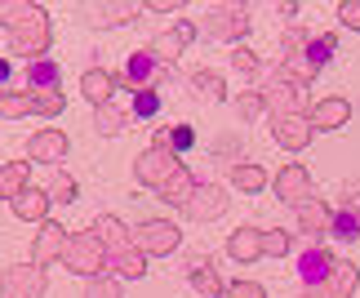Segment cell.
<instances>
[{"mask_svg":"<svg viewBox=\"0 0 360 298\" xmlns=\"http://www.w3.org/2000/svg\"><path fill=\"white\" fill-rule=\"evenodd\" d=\"M0 27L9 32L13 53H22L32 63H40L49 53V40H53L49 13L40 5H32V0H0Z\"/></svg>","mask_w":360,"mask_h":298,"instance_id":"cell-1","label":"cell"},{"mask_svg":"<svg viewBox=\"0 0 360 298\" xmlns=\"http://www.w3.org/2000/svg\"><path fill=\"white\" fill-rule=\"evenodd\" d=\"M338 49V36L334 32H294V40H289L285 49V63H281V76L289 80H302V85H311L316 76H321V67L334 58Z\"/></svg>","mask_w":360,"mask_h":298,"instance_id":"cell-2","label":"cell"},{"mask_svg":"<svg viewBox=\"0 0 360 298\" xmlns=\"http://www.w3.org/2000/svg\"><path fill=\"white\" fill-rule=\"evenodd\" d=\"M72 276H103L107 272V250L94 240V232H72L63 245V259H58Z\"/></svg>","mask_w":360,"mask_h":298,"instance_id":"cell-3","label":"cell"},{"mask_svg":"<svg viewBox=\"0 0 360 298\" xmlns=\"http://www.w3.org/2000/svg\"><path fill=\"white\" fill-rule=\"evenodd\" d=\"M187 165H183V156H174L169 147H147L143 156L134 160V174H138V183L143 187H151V192H165V187H169L178 174H183Z\"/></svg>","mask_w":360,"mask_h":298,"instance_id":"cell-4","label":"cell"},{"mask_svg":"<svg viewBox=\"0 0 360 298\" xmlns=\"http://www.w3.org/2000/svg\"><path fill=\"white\" fill-rule=\"evenodd\" d=\"M262 103H267V116H307L311 112L307 85H302V80H289L281 72L262 85Z\"/></svg>","mask_w":360,"mask_h":298,"instance_id":"cell-5","label":"cell"},{"mask_svg":"<svg viewBox=\"0 0 360 298\" xmlns=\"http://www.w3.org/2000/svg\"><path fill=\"white\" fill-rule=\"evenodd\" d=\"M178 240H183V232H178L169 219H147V223L134 227V250H143L147 259H165V254H174Z\"/></svg>","mask_w":360,"mask_h":298,"instance_id":"cell-6","label":"cell"},{"mask_svg":"<svg viewBox=\"0 0 360 298\" xmlns=\"http://www.w3.org/2000/svg\"><path fill=\"white\" fill-rule=\"evenodd\" d=\"M45 290H49L45 267L36 263H9L0 276V298H45Z\"/></svg>","mask_w":360,"mask_h":298,"instance_id":"cell-7","label":"cell"},{"mask_svg":"<svg viewBox=\"0 0 360 298\" xmlns=\"http://www.w3.org/2000/svg\"><path fill=\"white\" fill-rule=\"evenodd\" d=\"M200 32L210 40H240L249 32V9L245 5H214L200 18Z\"/></svg>","mask_w":360,"mask_h":298,"instance_id":"cell-8","label":"cell"},{"mask_svg":"<svg viewBox=\"0 0 360 298\" xmlns=\"http://www.w3.org/2000/svg\"><path fill=\"white\" fill-rule=\"evenodd\" d=\"M196 32H200V27H191L187 18H183V22H174L169 32H160V36H156V40L147 45V49H151V58H156L160 67L178 63V58L187 53V45H191V36H196Z\"/></svg>","mask_w":360,"mask_h":298,"instance_id":"cell-9","label":"cell"},{"mask_svg":"<svg viewBox=\"0 0 360 298\" xmlns=\"http://www.w3.org/2000/svg\"><path fill=\"white\" fill-rule=\"evenodd\" d=\"M67 134L63 129H36L32 138H27V160L32 165H49V169H58V160L67 156Z\"/></svg>","mask_w":360,"mask_h":298,"instance_id":"cell-10","label":"cell"},{"mask_svg":"<svg viewBox=\"0 0 360 298\" xmlns=\"http://www.w3.org/2000/svg\"><path fill=\"white\" fill-rule=\"evenodd\" d=\"M356 285H360V267L347 263V259H338L334 272H329L321 285H307V298H352Z\"/></svg>","mask_w":360,"mask_h":298,"instance_id":"cell-11","label":"cell"},{"mask_svg":"<svg viewBox=\"0 0 360 298\" xmlns=\"http://www.w3.org/2000/svg\"><path fill=\"white\" fill-rule=\"evenodd\" d=\"M329 236L334 240H356L360 236V192H342V200L329 209Z\"/></svg>","mask_w":360,"mask_h":298,"instance_id":"cell-12","label":"cell"},{"mask_svg":"<svg viewBox=\"0 0 360 298\" xmlns=\"http://www.w3.org/2000/svg\"><path fill=\"white\" fill-rule=\"evenodd\" d=\"M63 245H67V227L53 223V219H45V223L36 227V240H32V263H36V267L58 263V259H63Z\"/></svg>","mask_w":360,"mask_h":298,"instance_id":"cell-13","label":"cell"},{"mask_svg":"<svg viewBox=\"0 0 360 298\" xmlns=\"http://www.w3.org/2000/svg\"><path fill=\"white\" fill-rule=\"evenodd\" d=\"M334 254H329V245H321V240H311V245L298 250V280L302 285H321V280L334 272Z\"/></svg>","mask_w":360,"mask_h":298,"instance_id":"cell-14","label":"cell"},{"mask_svg":"<svg viewBox=\"0 0 360 298\" xmlns=\"http://www.w3.org/2000/svg\"><path fill=\"white\" fill-rule=\"evenodd\" d=\"M271 187H276V196H281L285 205H302V200L311 196V174L302 169L298 160H289V165L276 174V183H271Z\"/></svg>","mask_w":360,"mask_h":298,"instance_id":"cell-15","label":"cell"},{"mask_svg":"<svg viewBox=\"0 0 360 298\" xmlns=\"http://www.w3.org/2000/svg\"><path fill=\"white\" fill-rule=\"evenodd\" d=\"M223 209H227L223 187H218V183H196V192H191V200H187V219H196V223H214Z\"/></svg>","mask_w":360,"mask_h":298,"instance_id":"cell-16","label":"cell"},{"mask_svg":"<svg viewBox=\"0 0 360 298\" xmlns=\"http://www.w3.org/2000/svg\"><path fill=\"white\" fill-rule=\"evenodd\" d=\"M89 232H94V240H98V245L107 250V259L134 245V232H129V227H124V223L116 219V214H98V219L89 223Z\"/></svg>","mask_w":360,"mask_h":298,"instance_id":"cell-17","label":"cell"},{"mask_svg":"<svg viewBox=\"0 0 360 298\" xmlns=\"http://www.w3.org/2000/svg\"><path fill=\"white\" fill-rule=\"evenodd\" d=\"M307 120H311L316 134H334V129H342L352 120V103L347 98H321V103H311Z\"/></svg>","mask_w":360,"mask_h":298,"instance_id":"cell-18","label":"cell"},{"mask_svg":"<svg viewBox=\"0 0 360 298\" xmlns=\"http://www.w3.org/2000/svg\"><path fill=\"white\" fill-rule=\"evenodd\" d=\"M271 134H276V143H281L285 152H302L316 129H311L307 116H271Z\"/></svg>","mask_w":360,"mask_h":298,"instance_id":"cell-19","label":"cell"},{"mask_svg":"<svg viewBox=\"0 0 360 298\" xmlns=\"http://www.w3.org/2000/svg\"><path fill=\"white\" fill-rule=\"evenodd\" d=\"M80 13H85L89 27H124V22H134L138 13H143V5H134V0H116V5H85Z\"/></svg>","mask_w":360,"mask_h":298,"instance_id":"cell-20","label":"cell"},{"mask_svg":"<svg viewBox=\"0 0 360 298\" xmlns=\"http://www.w3.org/2000/svg\"><path fill=\"white\" fill-rule=\"evenodd\" d=\"M80 98L94 103V107L116 103V76H112V72H103V67H89V72L80 76Z\"/></svg>","mask_w":360,"mask_h":298,"instance_id":"cell-21","label":"cell"},{"mask_svg":"<svg viewBox=\"0 0 360 298\" xmlns=\"http://www.w3.org/2000/svg\"><path fill=\"white\" fill-rule=\"evenodd\" d=\"M9 205H13V219H22V223H45L49 219V205H53V200L45 196V187H27V192H18V196H13L9 200Z\"/></svg>","mask_w":360,"mask_h":298,"instance_id":"cell-22","label":"cell"},{"mask_svg":"<svg viewBox=\"0 0 360 298\" xmlns=\"http://www.w3.org/2000/svg\"><path fill=\"white\" fill-rule=\"evenodd\" d=\"M294 214H298V227H302V232H307L311 240H321V236L329 232V200L307 196L302 205H294Z\"/></svg>","mask_w":360,"mask_h":298,"instance_id":"cell-23","label":"cell"},{"mask_svg":"<svg viewBox=\"0 0 360 298\" xmlns=\"http://www.w3.org/2000/svg\"><path fill=\"white\" fill-rule=\"evenodd\" d=\"M147 263H151L147 254L129 245V250H120V254H112V259H107V272H112L116 280H138V276L147 272Z\"/></svg>","mask_w":360,"mask_h":298,"instance_id":"cell-24","label":"cell"},{"mask_svg":"<svg viewBox=\"0 0 360 298\" xmlns=\"http://www.w3.org/2000/svg\"><path fill=\"white\" fill-rule=\"evenodd\" d=\"M227 254L236 263H254L258 254H262V232H258V227H236L231 240H227Z\"/></svg>","mask_w":360,"mask_h":298,"instance_id":"cell-25","label":"cell"},{"mask_svg":"<svg viewBox=\"0 0 360 298\" xmlns=\"http://www.w3.org/2000/svg\"><path fill=\"white\" fill-rule=\"evenodd\" d=\"M58 63H49V58H40V63H27V93H45V89H58Z\"/></svg>","mask_w":360,"mask_h":298,"instance_id":"cell-26","label":"cell"},{"mask_svg":"<svg viewBox=\"0 0 360 298\" xmlns=\"http://www.w3.org/2000/svg\"><path fill=\"white\" fill-rule=\"evenodd\" d=\"M40 187H45V196L53 200V205H72V200H76V179H72V174H67L63 165H58V169H49Z\"/></svg>","mask_w":360,"mask_h":298,"instance_id":"cell-27","label":"cell"},{"mask_svg":"<svg viewBox=\"0 0 360 298\" xmlns=\"http://www.w3.org/2000/svg\"><path fill=\"white\" fill-rule=\"evenodd\" d=\"M191 290L205 294V298H223V290H227V285H223V276H218L210 263L196 259V267H191Z\"/></svg>","mask_w":360,"mask_h":298,"instance_id":"cell-28","label":"cell"},{"mask_svg":"<svg viewBox=\"0 0 360 298\" xmlns=\"http://www.w3.org/2000/svg\"><path fill=\"white\" fill-rule=\"evenodd\" d=\"M94 129H98V134H120V129H129V112H124L120 103L94 107Z\"/></svg>","mask_w":360,"mask_h":298,"instance_id":"cell-29","label":"cell"},{"mask_svg":"<svg viewBox=\"0 0 360 298\" xmlns=\"http://www.w3.org/2000/svg\"><path fill=\"white\" fill-rule=\"evenodd\" d=\"M231 187H236V192H262V187H267V169L240 160V165H231Z\"/></svg>","mask_w":360,"mask_h":298,"instance_id":"cell-30","label":"cell"},{"mask_svg":"<svg viewBox=\"0 0 360 298\" xmlns=\"http://www.w3.org/2000/svg\"><path fill=\"white\" fill-rule=\"evenodd\" d=\"M191 143H196V134H191V125H169V129H160L156 138H151V147H169L174 156L191 152Z\"/></svg>","mask_w":360,"mask_h":298,"instance_id":"cell-31","label":"cell"},{"mask_svg":"<svg viewBox=\"0 0 360 298\" xmlns=\"http://www.w3.org/2000/svg\"><path fill=\"white\" fill-rule=\"evenodd\" d=\"M27 179H32V160H13V165H5V183H0V196L13 200L18 192H27V187H32Z\"/></svg>","mask_w":360,"mask_h":298,"instance_id":"cell-32","label":"cell"},{"mask_svg":"<svg viewBox=\"0 0 360 298\" xmlns=\"http://www.w3.org/2000/svg\"><path fill=\"white\" fill-rule=\"evenodd\" d=\"M32 93L27 89H0V116L5 120H18V116H32Z\"/></svg>","mask_w":360,"mask_h":298,"instance_id":"cell-33","label":"cell"},{"mask_svg":"<svg viewBox=\"0 0 360 298\" xmlns=\"http://www.w3.org/2000/svg\"><path fill=\"white\" fill-rule=\"evenodd\" d=\"M191 89H196L205 103H218L227 85H223V76H218V72H210V67H200V72H191Z\"/></svg>","mask_w":360,"mask_h":298,"instance_id":"cell-34","label":"cell"},{"mask_svg":"<svg viewBox=\"0 0 360 298\" xmlns=\"http://www.w3.org/2000/svg\"><path fill=\"white\" fill-rule=\"evenodd\" d=\"M289 250H294V240H289L285 227H262V254L267 259H285Z\"/></svg>","mask_w":360,"mask_h":298,"instance_id":"cell-35","label":"cell"},{"mask_svg":"<svg viewBox=\"0 0 360 298\" xmlns=\"http://www.w3.org/2000/svg\"><path fill=\"white\" fill-rule=\"evenodd\" d=\"M32 107H36V116H63V89H45V93H32Z\"/></svg>","mask_w":360,"mask_h":298,"instance_id":"cell-36","label":"cell"},{"mask_svg":"<svg viewBox=\"0 0 360 298\" xmlns=\"http://www.w3.org/2000/svg\"><path fill=\"white\" fill-rule=\"evenodd\" d=\"M236 112H240V120H258V116H267V103H262L258 89H249L236 98Z\"/></svg>","mask_w":360,"mask_h":298,"instance_id":"cell-37","label":"cell"},{"mask_svg":"<svg viewBox=\"0 0 360 298\" xmlns=\"http://www.w3.org/2000/svg\"><path fill=\"white\" fill-rule=\"evenodd\" d=\"M85 298H124V294H120V280H116L112 272H103V276L89 280V294H85Z\"/></svg>","mask_w":360,"mask_h":298,"instance_id":"cell-38","label":"cell"},{"mask_svg":"<svg viewBox=\"0 0 360 298\" xmlns=\"http://www.w3.org/2000/svg\"><path fill=\"white\" fill-rule=\"evenodd\" d=\"M156 112H160V93H156V89H138V93H134V116L151 120Z\"/></svg>","mask_w":360,"mask_h":298,"instance_id":"cell-39","label":"cell"},{"mask_svg":"<svg viewBox=\"0 0 360 298\" xmlns=\"http://www.w3.org/2000/svg\"><path fill=\"white\" fill-rule=\"evenodd\" d=\"M223 298H267V290H262L258 280H227Z\"/></svg>","mask_w":360,"mask_h":298,"instance_id":"cell-40","label":"cell"},{"mask_svg":"<svg viewBox=\"0 0 360 298\" xmlns=\"http://www.w3.org/2000/svg\"><path fill=\"white\" fill-rule=\"evenodd\" d=\"M231 63H236V72H245V76H258V53L254 49H236V53H231Z\"/></svg>","mask_w":360,"mask_h":298,"instance_id":"cell-41","label":"cell"},{"mask_svg":"<svg viewBox=\"0 0 360 298\" xmlns=\"http://www.w3.org/2000/svg\"><path fill=\"white\" fill-rule=\"evenodd\" d=\"M338 18H342V27L360 32V0H342V5H338Z\"/></svg>","mask_w":360,"mask_h":298,"instance_id":"cell-42","label":"cell"},{"mask_svg":"<svg viewBox=\"0 0 360 298\" xmlns=\"http://www.w3.org/2000/svg\"><path fill=\"white\" fill-rule=\"evenodd\" d=\"M143 9H147V13H169V9H178V5H174V0H151V5H143Z\"/></svg>","mask_w":360,"mask_h":298,"instance_id":"cell-43","label":"cell"},{"mask_svg":"<svg viewBox=\"0 0 360 298\" xmlns=\"http://www.w3.org/2000/svg\"><path fill=\"white\" fill-rule=\"evenodd\" d=\"M0 89H9V58H0Z\"/></svg>","mask_w":360,"mask_h":298,"instance_id":"cell-44","label":"cell"},{"mask_svg":"<svg viewBox=\"0 0 360 298\" xmlns=\"http://www.w3.org/2000/svg\"><path fill=\"white\" fill-rule=\"evenodd\" d=\"M0 183H5V165H0Z\"/></svg>","mask_w":360,"mask_h":298,"instance_id":"cell-45","label":"cell"}]
</instances>
